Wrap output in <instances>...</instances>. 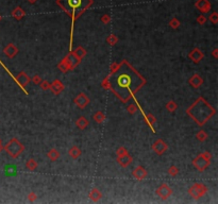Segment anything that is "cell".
Wrapping results in <instances>:
<instances>
[{
  "mask_svg": "<svg viewBox=\"0 0 218 204\" xmlns=\"http://www.w3.org/2000/svg\"><path fill=\"white\" fill-rule=\"evenodd\" d=\"M117 83L120 87H128L131 84V78L128 75H121L117 79Z\"/></svg>",
  "mask_w": 218,
  "mask_h": 204,
  "instance_id": "obj_2",
  "label": "cell"
},
{
  "mask_svg": "<svg viewBox=\"0 0 218 204\" xmlns=\"http://www.w3.org/2000/svg\"><path fill=\"white\" fill-rule=\"evenodd\" d=\"M16 171H17V169H16V167H15V166H13V165L6 166V173L8 174V176H15V174H16Z\"/></svg>",
  "mask_w": 218,
  "mask_h": 204,
  "instance_id": "obj_3",
  "label": "cell"
},
{
  "mask_svg": "<svg viewBox=\"0 0 218 204\" xmlns=\"http://www.w3.org/2000/svg\"><path fill=\"white\" fill-rule=\"evenodd\" d=\"M65 6L72 11L81 9L83 6V0H65Z\"/></svg>",
  "mask_w": 218,
  "mask_h": 204,
  "instance_id": "obj_1",
  "label": "cell"
}]
</instances>
